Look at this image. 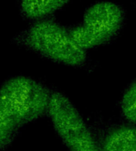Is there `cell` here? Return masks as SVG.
Segmentation results:
<instances>
[{"mask_svg":"<svg viewBox=\"0 0 136 151\" xmlns=\"http://www.w3.org/2000/svg\"><path fill=\"white\" fill-rule=\"evenodd\" d=\"M51 93L35 79L14 77L0 87V106L23 126L47 113Z\"/></svg>","mask_w":136,"mask_h":151,"instance_id":"7a4b0ae2","label":"cell"},{"mask_svg":"<svg viewBox=\"0 0 136 151\" xmlns=\"http://www.w3.org/2000/svg\"><path fill=\"white\" fill-rule=\"evenodd\" d=\"M124 22V11L119 5L101 1L86 10L82 23L68 29L77 45L86 51L110 42Z\"/></svg>","mask_w":136,"mask_h":151,"instance_id":"3957f363","label":"cell"},{"mask_svg":"<svg viewBox=\"0 0 136 151\" xmlns=\"http://www.w3.org/2000/svg\"><path fill=\"white\" fill-rule=\"evenodd\" d=\"M22 125L3 107L0 106V149L9 146L18 135Z\"/></svg>","mask_w":136,"mask_h":151,"instance_id":"52a82bcc","label":"cell"},{"mask_svg":"<svg viewBox=\"0 0 136 151\" xmlns=\"http://www.w3.org/2000/svg\"><path fill=\"white\" fill-rule=\"evenodd\" d=\"M98 151H136V127L132 124H113L98 140Z\"/></svg>","mask_w":136,"mask_h":151,"instance_id":"5b68a950","label":"cell"},{"mask_svg":"<svg viewBox=\"0 0 136 151\" xmlns=\"http://www.w3.org/2000/svg\"><path fill=\"white\" fill-rule=\"evenodd\" d=\"M13 42L46 59L73 67L86 64L87 55L71 37L69 29L53 18L35 22L14 37Z\"/></svg>","mask_w":136,"mask_h":151,"instance_id":"6da1fadb","label":"cell"},{"mask_svg":"<svg viewBox=\"0 0 136 151\" xmlns=\"http://www.w3.org/2000/svg\"><path fill=\"white\" fill-rule=\"evenodd\" d=\"M47 114L70 151H98V140L77 108L63 93L52 92Z\"/></svg>","mask_w":136,"mask_h":151,"instance_id":"277c9868","label":"cell"},{"mask_svg":"<svg viewBox=\"0 0 136 151\" xmlns=\"http://www.w3.org/2000/svg\"><path fill=\"white\" fill-rule=\"evenodd\" d=\"M123 117L132 125H136V78L125 90L121 101Z\"/></svg>","mask_w":136,"mask_h":151,"instance_id":"ba28073f","label":"cell"},{"mask_svg":"<svg viewBox=\"0 0 136 151\" xmlns=\"http://www.w3.org/2000/svg\"><path fill=\"white\" fill-rule=\"evenodd\" d=\"M71 0H18L19 11L22 18L38 22L48 19L61 9Z\"/></svg>","mask_w":136,"mask_h":151,"instance_id":"8992f818","label":"cell"}]
</instances>
